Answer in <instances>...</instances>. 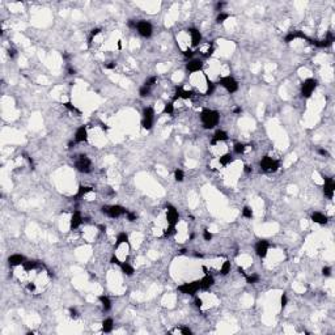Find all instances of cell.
Returning a JSON list of instances; mask_svg holds the SVG:
<instances>
[{"mask_svg":"<svg viewBox=\"0 0 335 335\" xmlns=\"http://www.w3.org/2000/svg\"><path fill=\"white\" fill-rule=\"evenodd\" d=\"M200 121L206 130H211L215 126L219 124L220 121V113L212 109H203L200 113Z\"/></svg>","mask_w":335,"mask_h":335,"instance_id":"6da1fadb","label":"cell"},{"mask_svg":"<svg viewBox=\"0 0 335 335\" xmlns=\"http://www.w3.org/2000/svg\"><path fill=\"white\" fill-rule=\"evenodd\" d=\"M101 211H102V213L107 215V216L111 217V219H118V217L123 216V215H126V212H127V210L124 208V207L119 206V204L103 206L102 208H101Z\"/></svg>","mask_w":335,"mask_h":335,"instance_id":"7a4b0ae2","label":"cell"},{"mask_svg":"<svg viewBox=\"0 0 335 335\" xmlns=\"http://www.w3.org/2000/svg\"><path fill=\"white\" fill-rule=\"evenodd\" d=\"M259 166L262 168V170H265L266 173H274L280 168V162L277 160H275V158L270 157V156H265V157H262V160L259 161Z\"/></svg>","mask_w":335,"mask_h":335,"instance_id":"3957f363","label":"cell"},{"mask_svg":"<svg viewBox=\"0 0 335 335\" xmlns=\"http://www.w3.org/2000/svg\"><path fill=\"white\" fill-rule=\"evenodd\" d=\"M219 84L224 88V89L228 92V93H236L238 91V83L234 77L232 76H224V77H221L220 80H219Z\"/></svg>","mask_w":335,"mask_h":335,"instance_id":"277c9868","label":"cell"},{"mask_svg":"<svg viewBox=\"0 0 335 335\" xmlns=\"http://www.w3.org/2000/svg\"><path fill=\"white\" fill-rule=\"evenodd\" d=\"M317 85H318V81L316 80V79H312V77L306 79V80L301 84V96H302V97H305V98H309L310 96L313 94Z\"/></svg>","mask_w":335,"mask_h":335,"instance_id":"5b68a950","label":"cell"},{"mask_svg":"<svg viewBox=\"0 0 335 335\" xmlns=\"http://www.w3.org/2000/svg\"><path fill=\"white\" fill-rule=\"evenodd\" d=\"M75 168L81 173H91L92 172V161L85 155H80L75 161Z\"/></svg>","mask_w":335,"mask_h":335,"instance_id":"8992f818","label":"cell"},{"mask_svg":"<svg viewBox=\"0 0 335 335\" xmlns=\"http://www.w3.org/2000/svg\"><path fill=\"white\" fill-rule=\"evenodd\" d=\"M199 289H200V280H195V282H191V283H183L178 287V291L181 293L190 294V296H194Z\"/></svg>","mask_w":335,"mask_h":335,"instance_id":"52a82bcc","label":"cell"},{"mask_svg":"<svg viewBox=\"0 0 335 335\" xmlns=\"http://www.w3.org/2000/svg\"><path fill=\"white\" fill-rule=\"evenodd\" d=\"M136 30H138V33H139L141 37L149 38L151 36H152V33H153V26H152V24H151L149 21L140 20V21H138Z\"/></svg>","mask_w":335,"mask_h":335,"instance_id":"ba28073f","label":"cell"},{"mask_svg":"<svg viewBox=\"0 0 335 335\" xmlns=\"http://www.w3.org/2000/svg\"><path fill=\"white\" fill-rule=\"evenodd\" d=\"M178 220H179V215H178V211L175 210V207H173L172 204H168L166 206V221H168V225H177L178 224Z\"/></svg>","mask_w":335,"mask_h":335,"instance_id":"9c48e42d","label":"cell"},{"mask_svg":"<svg viewBox=\"0 0 335 335\" xmlns=\"http://www.w3.org/2000/svg\"><path fill=\"white\" fill-rule=\"evenodd\" d=\"M334 191H335V182L330 177H325V185H323V194L329 199L334 198Z\"/></svg>","mask_w":335,"mask_h":335,"instance_id":"30bf717a","label":"cell"},{"mask_svg":"<svg viewBox=\"0 0 335 335\" xmlns=\"http://www.w3.org/2000/svg\"><path fill=\"white\" fill-rule=\"evenodd\" d=\"M268 248H270V245L267 241H265V240L258 241L255 244V253H257V255L259 258H265L268 253Z\"/></svg>","mask_w":335,"mask_h":335,"instance_id":"8fae6325","label":"cell"},{"mask_svg":"<svg viewBox=\"0 0 335 335\" xmlns=\"http://www.w3.org/2000/svg\"><path fill=\"white\" fill-rule=\"evenodd\" d=\"M187 31H189V34H190V37H191V45H193L194 47H196V46L200 45L202 38H203L200 31H199L196 28H190Z\"/></svg>","mask_w":335,"mask_h":335,"instance_id":"7c38bea8","label":"cell"},{"mask_svg":"<svg viewBox=\"0 0 335 335\" xmlns=\"http://www.w3.org/2000/svg\"><path fill=\"white\" fill-rule=\"evenodd\" d=\"M186 68H187L189 72H191V74L199 72V71H202V68H203V62L200 59H191V60H189V63L186 64Z\"/></svg>","mask_w":335,"mask_h":335,"instance_id":"4fadbf2b","label":"cell"},{"mask_svg":"<svg viewBox=\"0 0 335 335\" xmlns=\"http://www.w3.org/2000/svg\"><path fill=\"white\" fill-rule=\"evenodd\" d=\"M194 97V92L193 91H187V89H183V88H177L175 89V96H174V101L178 100V98H182V100H190Z\"/></svg>","mask_w":335,"mask_h":335,"instance_id":"5bb4252c","label":"cell"},{"mask_svg":"<svg viewBox=\"0 0 335 335\" xmlns=\"http://www.w3.org/2000/svg\"><path fill=\"white\" fill-rule=\"evenodd\" d=\"M75 141L76 143H84L88 141V130L85 126H80L75 132Z\"/></svg>","mask_w":335,"mask_h":335,"instance_id":"9a60e30c","label":"cell"},{"mask_svg":"<svg viewBox=\"0 0 335 335\" xmlns=\"http://www.w3.org/2000/svg\"><path fill=\"white\" fill-rule=\"evenodd\" d=\"M215 284V277L210 274H204V277L200 279V289L207 291Z\"/></svg>","mask_w":335,"mask_h":335,"instance_id":"2e32d148","label":"cell"},{"mask_svg":"<svg viewBox=\"0 0 335 335\" xmlns=\"http://www.w3.org/2000/svg\"><path fill=\"white\" fill-rule=\"evenodd\" d=\"M81 222H83L81 213L79 212V211L74 212V213H72V216H71V221H69V227H71V229H72V230L77 229L81 225Z\"/></svg>","mask_w":335,"mask_h":335,"instance_id":"e0dca14e","label":"cell"},{"mask_svg":"<svg viewBox=\"0 0 335 335\" xmlns=\"http://www.w3.org/2000/svg\"><path fill=\"white\" fill-rule=\"evenodd\" d=\"M25 257L22 254H12L9 258H8V263L9 266H22V263L25 262Z\"/></svg>","mask_w":335,"mask_h":335,"instance_id":"ac0fdd59","label":"cell"},{"mask_svg":"<svg viewBox=\"0 0 335 335\" xmlns=\"http://www.w3.org/2000/svg\"><path fill=\"white\" fill-rule=\"evenodd\" d=\"M227 140H228V134L224 130L215 131L213 138H212V144H216V143H220V141H227Z\"/></svg>","mask_w":335,"mask_h":335,"instance_id":"d6986e66","label":"cell"},{"mask_svg":"<svg viewBox=\"0 0 335 335\" xmlns=\"http://www.w3.org/2000/svg\"><path fill=\"white\" fill-rule=\"evenodd\" d=\"M38 267H41V263L37 262V261H25L22 263V268H24V271H26V272H29V271H34Z\"/></svg>","mask_w":335,"mask_h":335,"instance_id":"ffe728a7","label":"cell"},{"mask_svg":"<svg viewBox=\"0 0 335 335\" xmlns=\"http://www.w3.org/2000/svg\"><path fill=\"white\" fill-rule=\"evenodd\" d=\"M312 220L314 222H317V224H320V225H325V224H327V216H325L323 213L321 212H314L312 213Z\"/></svg>","mask_w":335,"mask_h":335,"instance_id":"44dd1931","label":"cell"},{"mask_svg":"<svg viewBox=\"0 0 335 335\" xmlns=\"http://www.w3.org/2000/svg\"><path fill=\"white\" fill-rule=\"evenodd\" d=\"M297 38L306 39V36H305V34H302L301 31H291V33H288V34L285 36V42H287V43H289V42L294 41V39H297Z\"/></svg>","mask_w":335,"mask_h":335,"instance_id":"7402d4cb","label":"cell"},{"mask_svg":"<svg viewBox=\"0 0 335 335\" xmlns=\"http://www.w3.org/2000/svg\"><path fill=\"white\" fill-rule=\"evenodd\" d=\"M98 301L101 302L103 312H109V310L111 309V301H110V299H109L107 296H105V294L100 296V297H98Z\"/></svg>","mask_w":335,"mask_h":335,"instance_id":"603a6c76","label":"cell"},{"mask_svg":"<svg viewBox=\"0 0 335 335\" xmlns=\"http://www.w3.org/2000/svg\"><path fill=\"white\" fill-rule=\"evenodd\" d=\"M92 191H93V189H92L91 186H80V187H79V190H77L76 195H75V199L77 200V199H80V198L85 196L88 193H92Z\"/></svg>","mask_w":335,"mask_h":335,"instance_id":"cb8c5ba5","label":"cell"},{"mask_svg":"<svg viewBox=\"0 0 335 335\" xmlns=\"http://www.w3.org/2000/svg\"><path fill=\"white\" fill-rule=\"evenodd\" d=\"M121 270H122V272L124 274V275H127V276H131V275H134V267L130 265L129 262H122V265H121Z\"/></svg>","mask_w":335,"mask_h":335,"instance_id":"d4e9b609","label":"cell"},{"mask_svg":"<svg viewBox=\"0 0 335 335\" xmlns=\"http://www.w3.org/2000/svg\"><path fill=\"white\" fill-rule=\"evenodd\" d=\"M113 327H114L113 318H106V320L102 322V330H103V332H111Z\"/></svg>","mask_w":335,"mask_h":335,"instance_id":"484cf974","label":"cell"},{"mask_svg":"<svg viewBox=\"0 0 335 335\" xmlns=\"http://www.w3.org/2000/svg\"><path fill=\"white\" fill-rule=\"evenodd\" d=\"M129 242V236H127L126 232H122V233H119L117 236V242H115V249H118L119 246H121L122 244H127Z\"/></svg>","mask_w":335,"mask_h":335,"instance_id":"4316f807","label":"cell"},{"mask_svg":"<svg viewBox=\"0 0 335 335\" xmlns=\"http://www.w3.org/2000/svg\"><path fill=\"white\" fill-rule=\"evenodd\" d=\"M232 161H233V157H232V155H230V153H224L222 156H220V158H219V162L222 166L229 165Z\"/></svg>","mask_w":335,"mask_h":335,"instance_id":"83f0119b","label":"cell"},{"mask_svg":"<svg viewBox=\"0 0 335 335\" xmlns=\"http://www.w3.org/2000/svg\"><path fill=\"white\" fill-rule=\"evenodd\" d=\"M143 119L153 121L155 119V110L152 107H144V110H143Z\"/></svg>","mask_w":335,"mask_h":335,"instance_id":"f1b7e54d","label":"cell"},{"mask_svg":"<svg viewBox=\"0 0 335 335\" xmlns=\"http://www.w3.org/2000/svg\"><path fill=\"white\" fill-rule=\"evenodd\" d=\"M230 268H232V266H230V262L229 261L222 262V265L220 266V274L221 275H228L230 272Z\"/></svg>","mask_w":335,"mask_h":335,"instance_id":"f546056e","label":"cell"},{"mask_svg":"<svg viewBox=\"0 0 335 335\" xmlns=\"http://www.w3.org/2000/svg\"><path fill=\"white\" fill-rule=\"evenodd\" d=\"M233 151H234V153H237V155H242V153H245V151H246V146L244 144V143H236L234 147H233Z\"/></svg>","mask_w":335,"mask_h":335,"instance_id":"4dcf8cb0","label":"cell"},{"mask_svg":"<svg viewBox=\"0 0 335 335\" xmlns=\"http://www.w3.org/2000/svg\"><path fill=\"white\" fill-rule=\"evenodd\" d=\"M245 279H246V283H248V284H255V283L259 282L261 277L257 274H251V275H246Z\"/></svg>","mask_w":335,"mask_h":335,"instance_id":"1f68e13d","label":"cell"},{"mask_svg":"<svg viewBox=\"0 0 335 335\" xmlns=\"http://www.w3.org/2000/svg\"><path fill=\"white\" fill-rule=\"evenodd\" d=\"M149 93H151V88L149 86H147V85H143V86H140L139 88V96L141 98H146V97H148L149 96Z\"/></svg>","mask_w":335,"mask_h":335,"instance_id":"d6a6232c","label":"cell"},{"mask_svg":"<svg viewBox=\"0 0 335 335\" xmlns=\"http://www.w3.org/2000/svg\"><path fill=\"white\" fill-rule=\"evenodd\" d=\"M206 80H207V92H206V94L211 96L215 92V89H216V86H215V84L211 80H208V77H207V76H206Z\"/></svg>","mask_w":335,"mask_h":335,"instance_id":"836d02e7","label":"cell"},{"mask_svg":"<svg viewBox=\"0 0 335 335\" xmlns=\"http://www.w3.org/2000/svg\"><path fill=\"white\" fill-rule=\"evenodd\" d=\"M174 179L177 182H182L185 179V173H183L181 169H175L174 170Z\"/></svg>","mask_w":335,"mask_h":335,"instance_id":"e575fe53","label":"cell"},{"mask_svg":"<svg viewBox=\"0 0 335 335\" xmlns=\"http://www.w3.org/2000/svg\"><path fill=\"white\" fill-rule=\"evenodd\" d=\"M164 113L168 114V115H172V114L174 113V103H173V102L165 103V106H164Z\"/></svg>","mask_w":335,"mask_h":335,"instance_id":"d590c367","label":"cell"},{"mask_svg":"<svg viewBox=\"0 0 335 335\" xmlns=\"http://www.w3.org/2000/svg\"><path fill=\"white\" fill-rule=\"evenodd\" d=\"M228 19H229V13H227V12H220L217 14V17H216V22L217 24H222V22H224L225 20H228Z\"/></svg>","mask_w":335,"mask_h":335,"instance_id":"8d00e7d4","label":"cell"},{"mask_svg":"<svg viewBox=\"0 0 335 335\" xmlns=\"http://www.w3.org/2000/svg\"><path fill=\"white\" fill-rule=\"evenodd\" d=\"M173 234H175V227L174 225H168V228L164 230V236L165 237H170Z\"/></svg>","mask_w":335,"mask_h":335,"instance_id":"74e56055","label":"cell"},{"mask_svg":"<svg viewBox=\"0 0 335 335\" xmlns=\"http://www.w3.org/2000/svg\"><path fill=\"white\" fill-rule=\"evenodd\" d=\"M242 216L246 217V219H251L253 217V211L250 207H244V210H242Z\"/></svg>","mask_w":335,"mask_h":335,"instance_id":"f35d334b","label":"cell"},{"mask_svg":"<svg viewBox=\"0 0 335 335\" xmlns=\"http://www.w3.org/2000/svg\"><path fill=\"white\" fill-rule=\"evenodd\" d=\"M141 126H143V129L151 130V129H152V126H153V121H149V119H143V121H141Z\"/></svg>","mask_w":335,"mask_h":335,"instance_id":"ab89813d","label":"cell"},{"mask_svg":"<svg viewBox=\"0 0 335 335\" xmlns=\"http://www.w3.org/2000/svg\"><path fill=\"white\" fill-rule=\"evenodd\" d=\"M172 332H179L182 335H191V334H193V331H191L189 327H181V329H177V330H174Z\"/></svg>","mask_w":335,"mask_h":335,"instance_id":"60d3db41","label":"cell"},{"mask_svg":"<svg viewBox=\"0 0 335 335\" xmlns=\"http://www.w3.org/2000/svg\"><path fill=\"white\" fill-rule=\"evenodd\" d=\"M156 81H157V77L156 76H151V77H148L147 80H146V83H144V85H147V86H152L153 84H156Z\"/></svg>","mask_w":335,"mask_h":335,"instance_id":"b9f144b4","label":"cell"},{"mask_svg":"<svg viewBox=\"0 0 335 335\" xmlns=\"http://www.w3.org/2000/svg\"><path fill=\"white\" fill-rule=\"evenodd\" d=\"M212 237H213V236H212V233L210 232L208 229H204V230H203V238H204L206 241H211V240H212Z\"/></svg>","mask_w":335,"mask_h":335,"instance_id":"7bdbcfd3","label":"cell"},{"mask_svg":"<svg viewBox=\"0 0 335 335\" xmlns=\"http://www.w3.org/2000/svg\"><path fill=\"white\" fill-rule=\"evenodd\" d=\"M126 216H127V220H129V221H135V220L138 219L136 213H134V212H130V211H127V212H126Z\"/></svg>","mask_w":335,"mask_h":335,"instance_id":"ee69618b","label":"cell"},{"mask_svg":"<svg viewBox=\"0 0 335 335\" xmlns=\"http://www.w3.org/2000/svg\"><path fill=\"white\" fill-rule=\"evenodd\" d=\"M101 33V29L100 28H96V29H92V31H91V38H89V43L92 42V39L96 37V36H98Z\"/></svg>","mask_w":335,"mask_h":335,"instance_id":"f6af8a7d","label":"cell"},{"mask_svg":"<svg viewBox=\"0 0 335 335\" xmlns=\"http://www.w3.org/2000/svg\"><path fill=\"white\" fill-rule=\"evenodd\" d=\"M287 302H288V297H287V294H285V293H283V294H282V297H280V306H282L283 309L287 306Z\"/></svg>","mask_w":335,"mask_h":335,"instance_id":"bcb514c9","label":"cell"},{"mask_svg":"<svg viewBox=\"0 0 335 335\" xmlns=\"http://www.w3.org/2000/svg\"><path fill=\"white\" fill-rule=\"evenodd\" d=\"M69 317L74 318V320H76V318L79 317V312H77L76 308H69Z\"/></svg>","mask_w":335,"mask_h":335,"instance_id":"7dc6e473","label":"cell"},{"mask_svg":"<svg viewBox=\"0 0 335 335\" xmlns=\"http://www.w3.org/2000/svg\"><path fill=\"white\" fill-rule=\"evenodd\" d=\"M64 106H66L69 111H76V113H80V111H79V110L76 109V106L74 105V103H71V102H66V103H64Z\"/></svg>","mask_w":335,"mask_h":335,"instance_id":"c3c4849f","label":"cell"},{"mask_svg":"<svg viewBox=\"0 0 335 335\" xmlns=\"http://www.w3.org/2000/svg\"><path fill=\"white\" fill-rule=\"evenodd\" d=\"M194 51L193 50H190V49H187V50H185L183 51V57H186V58H193L194 57Z\"/></svg>","mask_w":335,"mask_h":335,"instance_id":"681fc988","label":"cell"},{"mask_svg":"<svg viewBox=\"0 0 335 335\" xmlns=\"http://www.w3.org/2000/svg\"><path fill=\"white\" fill-rule=\"evenodd\" d=\"M110 263H113V265H118V266H121L122 265V262L118 259V257H115V255H113L110 259Z\"/></svg>","mask_w":335,"mask_h":335,"instance_id":"f907efd6","label":"cell"},{"mask_svg":"<svg viewBox=\"0 0 335 335\" xmlns=\"http://www.w3.org/2000/svg\"><path fill=\"white\" fill-rule=\"evenodd\" d=\"M127 25H129V28H131V29H136V26H138V21H135V20H129Z\"/></svg>","mask_w":335,"mask_h":335,"instance_id":"816d5d0a","label":"cell"},{"mask_svg":"<svg viewBox=\"0 0 335 335\" xmlns=\"http://www.w3.org/2000/svg\"><path fill=\"white\" fill-rule=\"evenodd\" d=\"M224 5H225V3H222V2L221 3H217L216 5H215V11H217L219 13L222 12V8H224Z\"/></svg>","mask_w":335,"mask_h":335,"instance_id":"f5cc1de1","label":"cell"},{"mask_svg":"<svg viewBox=\"0 0 335 335\" xmlns=\"http://www.w3.org/2000/svg\"><path fill=\"white\" fill-rule=\"evenodd\" d=\"M322 275L323 276H330L331 275V268L330 267H323L322 268Z\"/></svg>","mask_w":335,"mask_h":335,"instance_id":"db71d44e","label":"cell"},{"mask_svg":"<svg viewBox=\"0 0 335 335\" xmlns=\"http://www.w3.org/2000/svg\"><path fill=\"white\" fill-rule=\"evenodd\" d=\"M195 306L196 308H202L203 306V300L202 299H199V297H195Z\"/></svg>","mask_w":335,"mask_h":335,"instance_id":"11a10c76","label":"cell"},{"mask_svg":"<svg viewBox=\"0 0 335 335\" xmlns=\"http://www.w3.org/2000/svg\"><path fill=\"white\" fill-rule=\"evenodd\" d=\"M8 55H9L11 58H16V57H17V51H16L14 49H9V50H8Z\"/></svg>","mask_w":335,"mask_h":335,"instance_id":"9f6ffc18","label":"cell"},{"mask_svg":"<svg viewBox=\"0 0 335 335\" xmlns=\"http://www.w3.org/2000/svg\"><path fill=\"white\" fill-rule=\"evenodd\" d=\"M26 288H28V291H30V292H34V291H36V284L30 282V283H28Z\"/></svg>","mask_w":335,"mask_h":335,"instance_id":"6f0895ef","label":"cell"},{"mask_svg":"<svg viewBox=\"0 0 335 335\" xmlns=\"http://www.w3.org/2000/svg\"><path fill=\"white\" fill-rule=\"evenodd\" d=\"M105 68H107V69H113V68H115V62H110L109 64H105Z\"/></svg>","mask_w":335,"mask_h":335,"instance_id":"680465c9","label":"cell"},{"mask_svg":"<svg viewBox=\"0 0 335 335\" xmlns=\"http://www.w3.org/2000/svg\"><path fill=\"white\" fill-rule=\"evenodd\" d=\"M244 172H245V173H248V174H250V173L253 172L251 166H249V165H245V166H244Z\"/></svg>","mask_w":335,"mask_h":335,"instance_id":"91938a15","label":"cell"},{"mask_svg":"<svg viewBox=\"0 0 335 335\" xmlns=\"http://www.w3.org/2000/svg\"><path fill=\"white\" fill-rule=\"evenodd\" d=\"M318 153L322 155V156H329V152H327V151H326V149H322V148L318 149Z\"/></svg>","mask_w":335,"mask_h":335,"instance_id":"94428289","label":"cell"},{"mask_svg":"<svg viewBox=\"0 0 335 335\" xmlns=\"http://www.w3.org/2000/svg\"><path fill=\"white\" fill-rule=\"evenodd\" d=\"M75 74H76L75 68H72V67H68V75H75Z\"/></svg>","mask_w":335,"mask_h":335,"instance_id":"6125c7cd","label":"cell"},{"mask_svg":"<svg viewBox=\"0 0 335 335\" xmlns=\"http://www.w3.org/2000/svg\"><path fill=\"white\" fill-rule=\"evenodd\" d=\"M241 111H242V109H241L240 106H237V107H234V109H233V113H236V114H240Z\"/></svg>","mask_w":335,"mask_h":335,"instance_id":"be15d7a7","label":"cell"},{"mask_svg":"<svg viewBox=\"0 0 335 335\" xmlns=\"http://www.w3.org/2000/svg\"><path fill=\"white\" fill-rule=\"evenodd\" d=\"M75 143H76V141H74V140H71V141L68 143V148H72V147L75 146Z\"/></svg>","mask_w":335,"mask_h":335,"instance_id":"e7e4bbea","label":"cell"}]
</instances>
